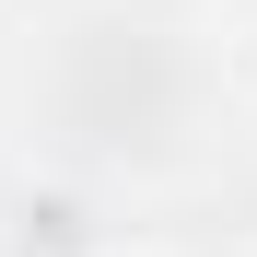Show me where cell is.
Here are the masks:
<instances>
[{
  "mask_svg": "<svg viewBox=\"0 0 257 257\" xmlns=\"http://www.w3.org/2000/svg\"><path fill=\"white\" fill-rule=\"evenodd\" d=\"M234 59H245V70H257V12H245V47H234Z\"/></svg>",
  "mask_w": 257,
  "mask_h": 257,
  "instance_id": "6da1fadb",
  "label": "cell"
},
{
  "mask_svg": "<svg viewBox=\"0 0 257 257\" xmlns=\"http://www.w3.org/2000/svg\"><path fill=\"white\" fill-rule=\"evenodd\" d=\"M105 257H152V245H105Z\"/></svg>",
  "mask_w": 257,
  "mask_h": 257,
  "instance_id": "7a4b0ae2",
  "label": "cell"
}]
</instances>
